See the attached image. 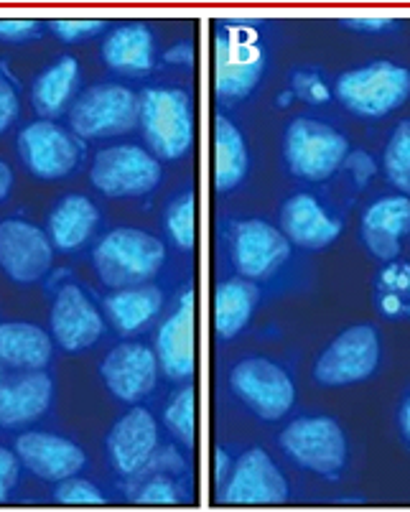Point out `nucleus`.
<instances>
[{
    "instance_id": "43",
    "label": "nucleus",
    "mask_w": 410,
    "mask_h": 512,
    "mask_svg": "<svg viewBox=\"0 0 410 512\" xmlns=\"http://www.w3.org/2000/svg\"><path fill=\"white\" fill-rule=\"evenodd\" d=\"M393 23L395 21H390V18H347L344 26L352 31H370V34H375V31L393 29Z\"/></svg>"
},
{
    "instance_id": "19",
    "label": "nucleus",
    "mask_w": 410,
    "mask_h": 512,
    "mask_svg": "<svg viewBox=\"0 0 410 512\" xmlns=\"http://www.w3.org/2000/svg\"><path fill=\"white\" fill-rule=\"evenodd\" d=\"M16 456L21 464L46 482H64L77 477L87 464L85 451L74 441L46 431H26L16 439Z\"/></svg>"
},
{
    "instance_id": "45",
    "label": "nucleus",
    "mask_w": 410,
    "mask_h": 512,
    "mask_svg": "<svg viewBox=\"0 0 410 512\" xmlns=\"http://www.w3.org/2000/svg\"><path fill=\"white\" fill-rule=\"evenodd\" d=\"M398 428H400V436H403V441L410 446V393L405 395L403 403H400Z\"/></svg>"
},
{
    "instance_id": "30",
    "label": "nucleus",
    "mask_w": 410,
    "mask_h": 512,
    "mask_svg": "<svg viewBox=\"0 0 410 512\" xmlns=\"http://www.w3.org/2000/svg\"><path fill=\"white\" fill-rule=\"evenodd\" d=\"M377 309L390 319L410 316V265L390 263L375 283Z\"/></svg>"
},
{
    "instance_id": "8",
    "label": "nucleus",
    "mask_w": 410,
    "mask_h": 512,
    "mask_svg": "<svg viewBox=\"0 0 410 512\" xmlns=\"http://www.w3.org/2000/svg\"><path fill=\"white\" fill-rule=\"evenodd\" d=\"M141 123V97L125 85H95L77 97L69 125L79 138H110Z\"/></svg>"
},
{
    "instance_id": "15",
    "label": "nucleus",
    "mask_w": 410,
    "mask_h": 512,
    "mask_svg": "<svg viewBox=\"0 0 410 512\" xmlns=\"http://www.w3.org/2000/svg\"><path fill=\"white\" fill-rule=\"evenodd\" d=\"M54 245L41 227L23 220L0 222V271L16 283H36L49 273Z\"/></svg>"
},
{
    "instance_id": "20",
    "label": "nucleus",
    "mask_w": 410,
    "mask_h": 512,
    "mask_svg": "<svg viewBox=\"0 0 410 512\" xmlns=\"http://www.w3.org/2000/svg\"><path fill=\"white\" fill-rule=\"evenodd\" d=\"M410 232V199L403 194L382 197L365 209L360 237L367 253L377 260L393 263L403 250V237Z\"/></svg>"
},
{
    "instance_id": "23",
    "label": "nucleus",
    "mask_w": 410,
    "mask_h": 512,
    "mask_svg": "<svg viewBox=\"0 0 410 512\" xmlns=\"http://www.w3.org/2000/svg\"><path fill=\"white\" fill-rule=\"evenodd\" d=\"M54 355L51 337L29 321H6L0 324V365L11 370H44Z\"/></svg>"
},
{
    "instance_id": "12",
    "label": "nucleus",
    "mask_w": 410,
    "mask_h": 512,
    "mask_svg": "<svg viewBox=\"0 0 410 512\" xmlns=\"http://www.w3.org/2000/svg\"><path fill=\"white\" fill-rule=\"evenodd\" d=\"M291 258V242L281 227L265 220H242L232 230V263L240 278L268 281Z\"/></svg>"
},
{
    "instance_id": "36",
    "label": "nucleus",
    "mask_w": 410,
    "mask_h": 512,
    "mask_svg": "<svg viewBox=\"0 0 410 512\" xmlns=\"http://www.w3.org/2000/svg\"><path fill=\"white\" fill-rule=\"evenodd\" d=\"M291 87L293 95L311 102V105H324L332 97V92L324 85V79H321V74L316 69H296L291 74Z\"/></svg>"
},
{
    "instance_id": "39",
    "label": "nucleus",
    "mask_w": 410,
    "mask_h": 512,
    "mask_svg": "<svg viewBox=\"0 0 410 512\" xmlns=\"http://www.w3.org/2000/svg\"><path fill=\"white\" fill-rule=\"evenodd\" d=\"M18 477H21V459L16 456V451H8L0 446V505L8 500Z\"/></svg>"
},
{
    "instance_id": "34",
    "label": "nucleus",
    "mask_w": 410,
    "mask_h": 512,
    "mask_svg": "<svg viewBox=\"0 0 410 512\" xmlns=\"http://www.w3.org/2000/svg\"><path fill=\"white\" fill-rule=\"evenodd\" d=\"M54 502L57 505H77V507H100L107 505V497L97 484L82 477H69L64 482H57L54 487Z\"/></svg>"
},
{
    "instance_id": "6",
    "label": "nucleus",
    "mask_w": 410,
    "mask_h": 512,
    "mask_svg": "<svg viewBox=\"0 0 410 512\" xmlns=\"http://www.w3.org/2000/svg\"><path fill=\"white\" fill-rule=\"evenodd\" d=\"M347 138L324 120L296 118L283 136V156L288 171L304 181H324L344 164Z\"/></svg>"
},
{
    "instance_id": "35",
    "label": "nucleus",
    "mask_w": 410,
    "mask_h": 512,
    "mask_svg": "<svg viewBox=\"0 0 410 512\" xmlns=\"http://www.w3.org/2000/svg\"><path fill=\"white\" fill-rule=\"evenodd\" d=\"M133 500L138 505H179V502H184V497L179 495L174 479L166 477V474H156L135 490Z\"/></svg>"
},
{
    "instance_id": "31",
    "label": "nucleus",
    "mask_w": 410,
    "mask_h": 512,
    "mask_svg": "<svg viewBox=\"0 0 410 512\" xmlns=\"http://www.w3.org/2000/svg\"><path fill=\"white\" fill-rule=\"evenodd\" d=\"M163 423L176 441H181L186 449H194L197 444V388L194 385H184L171 395L163 408Z\"/></svg>"
},
{
    "instance_id": "11",
    "label": "nucleus",
    "mask_w": 410,
    "mask_h": 512,
    "mask_svg": "<svg viewBox=\"0 0 410 512\" xmlns=\"http://www.w3.org/2000/svg\"><path fill=\"white\" fill-rule=\"evenodd\" d=\"M161 164L141 146H113L95 156L90 181L105 197H143L161 181Z\"/></svg>"
},
{
    "instance_id": "10",
    "label": "nucleus",
    "mask_w": 410,
    "mask_h": 512,
    "mask_svg": "<svg viewBox=\"0 0 410 512\" xmlns=\"http://www.w3.org/2000/svg\"><path fill=\"white\" fill-rule=\"evenodd\" d=\"M380 365V334L372 324H354L326 344L314 365V377L326 388L362 383Z\"/></svg>"
},
{
    "instance_id": "18",
    "label": "nucleus",
    "mask_w": 410,
    "mask_h": 512,
    "mask_svg": "<svg viewBox=\"0 0 410 512\" xmlns=\"http://www.w3.org/2000/svg\"><path fill=\"white\" fill-rule=\"evenodd\" d=\"M51 334L64 352H82L105 332V319L79 286H62L51 306Z\"/></svg>"
},
{
    "instance_id": "29",
    "label": "nucleus",
    "mask_w": 410,
    "mask_h": 512,
    "mask_svg": "<svg viewBox=\"0 0 410 512\" xmlns=\"http://www.w3.org/2000/svg\"><path fill=\"white\" fill-rule=\"evenodd\" d=\"M79 85V64L74 57H59L57 62L46 67L44 72L36 77L34 87H31V102L34 110L44 120L59 118L64 113V107L72 100L74 90Z\"/></svg>"
},
{
    "instance_id": "16",
    "label": "nucleus",
    "mask_w": 410,
    "mask_h": 512,
    "mask_svg": "<svg viewBox=\"0 0 410 512\" xmlns=\"http://www.w3.org/2000/svg\"><path fill=\"white\" fill-rule=\"evenodd\" d=\"M158 357L141 342H123L107 352L100 375L107 390L123 403H141L158 385Z\"/></svg>"
},
{
    "instance_id": "38",
    "label": "nucleus",
    "mask_w": 410,
    "mask_h": 512,
    "mask_svg": "<svg viewBox=\"0 0 410 512\" xmlns=\"http://www.w3.org/2000/svg\"><path fill=\"white\" fill-rule=\"evenodd\" d=\"M41 23L31 21V18H0V41L8 44H21L34 36H39Z\"/></svg>"
},
{
    "instance_id": "46",
    "label": "nucleus",
    "mask_w": 410,
    "mask_h": 512,
    "mask_svg": "<svg viewBox=\"0 0 410 512\" xmlns=\"http://www.w3.org/2000/svg\"><path fill=\"white\" fill-rule=\"evenodd\" d=\"M11 186H13V171L8 169V164H3V161H0V202L8 197Z\"/></svg>"
},
{
    "instance_id": "7",
    "label": "nucleus",
    "mask_w": 410,
    "mask_h": 512,
    "mask_svg": "<svg viewBox=\"0 0 410 512\" xmlns=\"http://www.w3.org/2000/svg\"><path fill=\"white\" fill-rule=\"evenodd\" d=\"M230 390L260 421H281L296 403L293 377L268 357H245L230 370Z\"/></svg>"
},
{
    "instance_id": "42",
    "label": "nucleus",
    "mask_w": 410,
    "mask_h": 512,
    "mask_svg": "<svg viewBox=\"0 0 410 512\" xmlns=\"http://www.w3.org/2000/svg\"><path fill=\"white\" fill-rule=\"evenodd\" d=\"M163 62L176 64V67H186V64L194 62V46L189 41H176L171 49L163 51Z\"/></svg>"
},
{
    "instance_id": "3",
    "label": "nucleus",
    "mask_w": 410,
    "mask_h": 512,
    "mask_svg": "<svg viewBox=\"0 0 410 512\" xmlns=\"http://www.w3.org/2000/svg\"><path fill=\"white\" fill-rule=\"evenodd\" d=\"M278 446L293 464L324 479L342 477L349 459L347 436L332 416L293 418L278 434Z\"/></svg>"
},
{
    "instance_id": "4",
    "label": "nucleus",
    "mask_w": 410,
    "mask_h": 512,
    "mask_svg": "<svg viewBox=\"0 0 410 512\" xmlns=\"http://www.w3.org/2000/svg\"><path fill=\"white\" fill-rule=\"evenodd\" d=\"M339 102L360 118H382L395 113L410 97V69L395 62H372L349 69L337 79Z\"/></svg>"
},
{
    "instance_id": "40",
    "label": "nucleus",
    "mask_w": 410,
    "mask_h": 512,
    "mask_svg": "<svg viewBox=\"0 0 410 512\" xmlns=\"http://www.w3.org/2000/svg\"><path fill=\"white\" fill-rule=\"evenodd\" d=\"M344 166H347L349 174L354 176V184L365 186L372 176L377 174V166L372 161L370 153L365 151H349L347 158H344Z\"/></svg>"
},
{
    "instance_id": "22",
    "label": "nucleus",
    "mask_w": 410,
    "mask_h": 512,
    "mask_svg": "<svg viewBox=\"0 0 410 512\" xmlns=\"http://www.w3.org/2000/svg\"><path fill=\"white\" fill-rule=\"evenodd\" d=\"M54 398V383L44 370L21 372L3 380L0 388V426L21 428L44 416Z\"/></svg>"
},
{
    "instance_id": "28",
    "label": "nucleus",
    "mask_w": 410,
    "mask_h": 512,
    "mask_svg": "<svg viewBox=\"0 0 410 512\" xmlns=\"http://www.w3.org/2000/svg\"><path fill=\"white\" fill-rule=\"evenodd\" d=\"M250 156L240 128L225 115L214 120V184L220 192H232L245 181Z\"/></svg>"
},
{
    "instance_id": "5",
    "label": "nucleus",
    "mask_w": 410,
    "mask_h": 512,
    "mask_svg": "<svg viewBox=\"0 0 410 512\" xmlns=\"http://www.w3.org/2000/svg\"><path fill=\"white\" fill-rule=\"evenodd\" d=\"M146 143L163 161H176L194 146V105L184 90L151 87L141 95V123Z\"/></svg>"
},
{
    "instance_id": "2",
    "label": "nucleus",
    "mask_w": 410,
    "mask_h": 512,
    "mask_svg": "<svg viewBox=\"0 0 410 512\" xmlns=\"http://www.w3.org/2000/svg\"><path fill=\"white\" fill-rule=\"evenodd\" d=\"M265 69V49L255 26L227 21L214 44V90L220 100L253 95Z\"/></svg>"
},
{
    "instance_id": "14",
    "label": "nucleus",
    "mask_w": 410,
    "mask_h": 512,
    "mask_svg": "<svg viewBox=\"0 0 410 512\" xmlns=\"http://www.w3.org/2000/svg\"><path fill=\"white\" fill-rule=\"evenodd\" d=\"M18 153L39 179H62L77 169L82 146L51 120H36L18 133Z\"/></svg>"
},
{
    "instance_id": "13",
    "label": "nucleus",
    "mask_w": 410,
    "mask_h": 512,
    "mask_svg": "<svg viewBox=\"0 0 410 512\" xmlns=\"http://www.w3.org/2000/svg\"><path fill=\"white\" fill-rule=\"evenodd\" d=\"M158 367L169 380L184 383L197 372V293H181L176 309L156 334Z\"/></svg>"
},
{
    "instance_id": "41",
    "label": "nucleus",
    "mask_w": 410,
    "mask_h": 512,
    "mask_svg": "<svg viewBox=\"0 0 410 512\" xmlns=\"http://www.w3.org/2000/svg\"><path fill=\"white\" fill-rule=\"evenodd\" d=\"M18 118V95L6 77H0V133H6Z\"/></svg>"
},
{
    "instance_id": "37",
    "label": "nucleus",
    "mask_w": 410,
    "mask_h": 512,
    "mask_svg": "<svg viewBox=\"0 0 410 512\" xmlns=\"http://www.w3.org/2000/svg\"><path fill=\"white\" fill-rule=\"evenodd\" d=\"M49 29L64 41H82L92 39L105 29V21L100 18H59V21H49Z\"/></svg>"
},
{
    "instance_id": "21",
    "label": "nucleus",
    "mask_w": 410,
    "mask_h": 512,
    "mask_svg": "<svg viewBox=\"0 0 410 512\" xmlns=\"http://www.w3.org/2000/svg\"><path fill=\"white\" fill-rule=\"evenodd\" d=\"M281 232L304 250L329 248L342 232V222L326 212L311 194H293L281 207Z\"/></svg>"
},
{
    "instance_id": "27",
    "label": "nucleus",
    "mask_w": 410,
    "mask_h": 512,
    "mask_svg": "<svg viewBox=\"0 0 410 512\" xmlns=\"http://www.w3.org/2000/svg\"><path fill=\"white\" fill-rule=\"evenodd\" d=\"M153 34L146 23H125L107 36L102 44V59L113 72L143 74L153 67Z\"/></svg>"
},
{
    "instance_id": "44",
    "label": "nucleus",
    "mask_w": 410,
    "mask_h": 512,
    "mask_svg": "<svg viewBox=\"0 0 410 512\" xmlns=\"http://www.w3.org/2000/svg\"><path fill=\"white\" fill-rule=\"evenodd\" d=\"M232 467H235V459L230 456V451L217 449V474H214V479H217V487H222V484L227 482Z\"/></svg>"
},
{
    "instance_id": "26",
    "label": "nucleus",
    "mask_w": 410,
    "mask_h": 512,
    "mask_svg": "<svg viewBox=\"0 0 410 512\" xmlns=\"http://www.w3.org/2000/svg\"><path fill=\"white\" fill-rule=\"evenodd\" d=\"M102 306H105L107 316L113 321L115 332L130 337V334L143 332L156 319L158 311L163 309V291L151 286V283L120 288V291L110 293Z\"/></svg>"
},
{
    "instance_id": "48",
    "label": "nucleus",
    "mask_w": 410,
    "mask_h": 512,
    "mask_svg": "<svg viewBox=\"0 0 410 512\" xmlns=\"http://www.w3.org/2000/svg\"><path fill=\"white\" fill-rule=\"evenodd\" d=\"M0 388H3V365H0Z\"/></svg>"
},
{
    "instance_id": "25",
    "label": "nucleus",
    "mask_w": 410,
    "mask_h": 512,
    "mask_svg": "<svg viewBox=\"0 0 410 512\" xmlns=\"http://www.w3.org/2000/svg\"><path fill=\"white\" fill-rule=\"evenodd\" d=\"M100 225V212L82 194H69L49 214V240L59 253H77L85 248L92 232Z\"/></svg>"
},
{
    "instance_id": "24",
    "label": "nucleus",
    "mask_w": 410,
    "mask_h": 512,
    "mask_svg": "<svg viewBox=\"0 0 410 512\" xmlns=\"http://www.w3.org/2000/svg\"><path fill=\"white\" fill-rule=\"evenodd\" d=\"M260 301V288L248 278H225L214 291V329L222 342L240 337L253 319Z\"/></svg>"
},
{
    "instance_id": "32",
    "label": "nucleus",
    "mask_w": 410,
    "mask_h": 512,
    "mask_svg": "<svg viewBox=\"0 0 410 512\" xmlns=\"http://www.w3.org/2000/svg\"><path fill=\"white\" fill-rule=\"evenodd\" d=\"M163 227H166L176 248L186 250V253L194 250V245H197V197H194V192L179 194L166 207Z\"/></svg>"
},
{
    "instance_id": "17",
    "label": "nucleus",
    "mask_w": 410,
    "mask_h": 512,
    "mask_svg": "<svg viewBox=\"0 0 410 512\" xmlns=\"http://www.w3.org/2000/svg\"><path fill=\"white\" fill-rule=\"evenodd\" d=\"M107 456L120 477H138L158 451V423L151 411L135 406L125 411L105 439Z\"/></svg>"
},
{
    "instance_id": "9",
    "label": "nucleus",
    "mask_w": 410,
    "mask_h": 512,
    "mask_svg": "<svg viewBox=\"0 0 410 512\" xmlns=\"http://www.w3.org/2000/svg\"><path fill=\"white\" fill-rule=\"evenodd\" d=\"M220 505L268 507L286 505L291 500V484L281 472L273 456L260 446H250L235 459L230 477L217 487Z\"/></svg>"
},
{
    "instance_id": "33",
    "label": "nucleus",
    "mask_w": 410,
    "mask_h": 512,
    "mask_svg": "<svg viewBox=\"0 0 410 512\" xmlns=\"http://www.w3.org/2000/svg\"><path fill=\"white\" fill-rule=\"evenodd\" d=\"M382 169H385L390 184L410 199V120H403L393 130L385 153H382Z\"/></svg>"
},
{
    "instance_id": "1",
    "label": "nucleus",
    "mask_w": 410,
    "mask_h": 512,
    "mask_svg": "<svg viewBox=\"0 0 410 512\" xmlns=\"http://www.w3.org/2000/svg\"><path fill=\"white\" fill-rule=\"evenodd\" d=\"M166 245L156 235L135 227H118L107 232L92 250V263L107 288L146 286L163 268Z\"/></svg>"
},
{
    "instance_id": "47",
    "label": "nucleus",
    "mask_w": 410,
    "mask_h": 512,
    "mask_svg": "<svg viewBox=\"0 0 410 512\" xmlns=\"http://www.w3.org/2000/svg\"><path fill=\"white\" fill-rule=\"evenodd\" d=\"M291 100H293V92H283V95L278 97V105L288 107V102H291Z\"/></svg>"
}]
</instances>
